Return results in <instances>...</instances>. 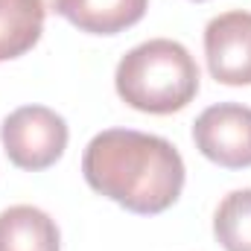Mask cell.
<instances>
[{
	"label": "cell",
	"instance_id": "obj_6",
	"mask_svg": "<svg viewBox=\"0 0 251 251\" xmlns=\"http://www.w3.org/2000/svg\"><path fill=\"white\" fill-rule=\"evenodd\" d=\"M149 0H59L56 15L67 18L76 29L94 35H114L134 26L146 15Z\"/></svg>",
	"mask_w": 251,
	"mask_h": 251
},
{
	"label": "cell",
	"instance_id": "obj_2",
	"mask_svg": "<svg viewBox=\"0 0 251 251\" xmlns=\"http://www.w3.org/2000/svg\"><path fill=\"white\" fill-rule=\"evenodd\" d=\"M117 94L143 114H173L199 94L196 59L170 38H152L128 50L114 73Z\"/></svg>",
	"mask_w": 251,
	"mask_h": 251
},
{
	"label": "cell",
	"instance_id": "obj_9",
	"mask_svg": "<svg viewBox=\"0 0 251 251\" xmlns=\"http://www.w3.org/2000/svg\"><path fill=\"white\" fill-rule=\"evenodd\" d=\"M213 234L225 251H251V190H234L213 216Z\"/></svg>",
	"mask_w": 251,
	"mask_h": 251
},
{
	"label": "cell",
	"instance_id": "obj_10",
	"mask_svg": "<svg viewBox=\"0 0 251 251\" xmlns=\"http://www.w3.org/2000/svg\"><path fill=\"white\" fill-rule=\"evenodd\" d=\"M44 6H47L50 12H56V6H59V0H44Z\"/></svg>",
	"mask_w": 251,
	"mask_h": 251
},
{
	"label": "cell",
	"instance_id": "obj_1",
	"mask_svg": "<svg viewBox=\"0 0 251 251\" xmlns=\"http://www.w3.org/2000/svg\"><path fill=\"white\" fill-rule=\"evenodd\" d=\"M82 173L91 190L143 216L173 207L184 187L178 149L158 134L134 128L100 131L85 149Z\"/></svg>",
	"mask_w": 251,
	"mask_h": 251
},
{
	"label": "cell",
	"instance_id": "obj_7",
	"mask_svg": "<svg viewBox=\"0 0 251 251\" xmlns=\"http://www.w3.org/2000/svg\"><path fill=\"white\" fill-rule=\"evenodd\" d=\"M0 251H59V228L44 210L15 204L0 213Z\"/></svg>",
	"mask_w": 251,
	"mask_h": 251
},
{
	"label": "cell",
	"instance_id": "obj_5",
	"mask_svg": "<svg viewBox=\"0 0 251 251\" xmlns=\"http://www.w3.org/2000/svg\"><path fill=\"white\" fill-rule=\"evenodd\" d=\"M210 76L222 85H251V12L216 15L204 29Z\"/></svg>",
	"mask_w": 251,
	"mask_h": 251
},
{
	"label": "cell",
	"instance_id": "obj_4",
	"mask_svg": "<svg viewBox=\"0 0 251 251\" xmlns=\"http://www.w3.org/2000/svg\"><path fill=\"white\" fill-rule=\"evenodd\" d=\"M193 140L207 161L225 170L251 167V108L240 102L204 108L193 123Z\"/></svg>",
	"mask_w": 251,
	"mask_h": 251
},
{
	"label": "cell",
	"instance_id": "obj_3",
	"mask_svg": "<svg viewBox=\"0 0 251 251\" xmlns=\"http://www.w3.org/2000/svg\"><path fill=\"white\" fill-rule=\"evenodd\" d=\"M6 158L18 170H47L62 158L67 146V123L44 105H24L0 126Z\"/></svg>",
	"mask_w": 251,
	"mask_h": 251
},
{
	"label": "cell",
	"instance_id": "obj_8",
	"mask_svg": "<svg viewBox=\"0 0 251 251\" xmlns=\"http://www.w3.org/2000/svg\"><path fill=\"white\" fill-rule=\"evenodd\" d=\"M44 0H0V62L32 50L44 29Z\"/></svg>",
	"mask_w": 251,
	"mask_h": 251
}]
</instances>
